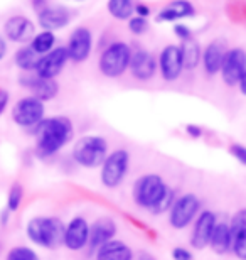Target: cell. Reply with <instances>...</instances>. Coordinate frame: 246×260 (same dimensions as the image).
Returning <instances> with one entry per match:
<instances>
[{
  "label": "cell",
  "instance_id": "obj_1",
  "mask_svg": "<svg viewBox=\"0 0 246 260\" xmlns=\"http://www.w3.org/2000/svg\"><path fill=\"white\" fill-rule=\"evenodd\" d=\"M132 194L133 201L140 208L155 213V215L169 211L175 201L174 191L159 174H144L142 178H138L133 184Z\"/></svg>",
  "mask_w": 246,
  "mask_h": 260
},
{
  "label": "cell",
  "instance_id": "obj_2",
  "mask_svg": "<svg viewBox=\"0 0 246 260\" xmlns=\"http://www.w3.org/2000/svg\"><path fill=\"white\" fill-rule=\"evenodd\" d=\"M73 122L67 117H46L34 128L36 135V152L39 157H51L66 147L73 139Z\"/></svg>",
  "mask_w": 246,
  "mask_h": 260
},
{
  "label": "cell",
  "instance_id": "obj_3",
  "mask_svg": "<svg viewBox=\"0 0 246 260\" xmlns=\"http://www.w3.org/2000/svg\"><path fill=\"white\" fill-rule=\"evenodd\" d=\"M66 225L54 216H34L27 221L25 233L29 240L43 248H57L64 242Z\"/></svg>",
  "mask_w": 246,
  "mask_h": 260
},
{
  "label": "cell",
  "instance_id": "obj_4",
  "mask_svg": "<svg viewBox=\"0 0 246 260\" xmlns=\"http://www.w3.org/2000/svg\"><path fill=\"white\" fill-rule=\"evenodd\" d=\"M73 160L86 169L101 168L108 157V142L101 135H85L73 145Z\"/></svg>",
  "mask_w": 246,
  "mask_h": 260
},
{
  "label": "cell",
  "instance_id": "obj_5",
  "mask_svg": "<svg viewBox=\"0 0 246 260\" xmlns=\"http://www.w3.org/2000/svg\"><path fill=\"white\" fill-rule=\"evenodd\" d=\"M130 169V152L125 149H117L108 154L99 168V181L104 188L115 189L123 183Z\"/></svg>",
  "mask_w": 246,
  "mask_h": 260
},
{
  "label": "cell",
  "instance_id": "obj_6",
  "mask_svg": "<svg viewBox=\"0 0 246 260\" xmlns=\"http://www.w3.org/2000/svg\"><path fill=\"white\" fill-rule=\"evenodd\" d=\"M132 49L127 43H113L99 56L98 66L99 71L107 78H118L130 68V59H132Z\"/></svg>",
  "mask_w": 246,
  "mask_h": 260
},
{
  "label": "cell",
  "instance_id": "obj_7",
  "mask_svg": "<svg viewBox=\"0 0 246 260\" xmlns=\"http://www.w3.org/2000/svg\"><path fill=\"white\" fill-rule=\"evenodd\" d=\"M199 213H201V200L192 193L182 194L175 198L174 205L170 206L169 225L174 230H186L196 221Z\"/></svg>",
  "mask_w": 246,
  "mask_h": 260
},
{
  "label": "cell",
  "instance_id": "obj_8",
  "mask_svg": "<svg viewBox=\"0 0 246 260\" xmlns=\"http://www.w3.org/2000/svg\"><path fill=\"white\" fill-rule=\"evenodd\" d=\"M46 118L44 103L32 95L24 96L12 108V120L22 128H36Z\"/></svg>",
  "mask_w": 246,
  "mask_h": 260
},
{
  "label": "cell",
  "instance_id": "obj_9",
  "mask_svg": "<svg viewBox=\"0 0 246 260\" xmlns=\"http://www.w3.org/2000/svg\"><path fill=\"white\" fill-rule=\"evenodd\" d=\"M216 223H218V218L214 211L204 210L199 213L196 221L192 223V233L189 238V243L194 250H204L206 247H209V242H211Z\"/></svg>",
  "mask_w": 246,
  "mask_h": 260
},
{
  "label": "cell",
  "instance_id": "obj_10",
  "mask_svg": "<svg viewBox=\"0 0 246 260\" xmlns=\"http://www.w3.org/2000/svg\"><path fill=\"white\" fill-rule=\"evenodd\" d=\"M246 71V51L243 48L228 49L221 66V78L228 86H238Z\"/></svg>",
  "mask_w": 246,
  "mask_h": 260
},
{
  "label": "cell",
  "instance_id": "obj_11",
  "mask_svg": "<svg viewBox=\"0 0 246 260\" xmlns=\"http://www.w3.org/2000/svg\"><path fill=\"white\" fill-rule=\"evenodd\" d=\"M157 63H159L160 76L169 83L179 80L182 71H184L181 48L175 44L165 46V48L160 51V56H159V59H157Z\"/></svg>",
  "mask_w": 246,
  "mask_h": 260
},
{
  "label": "cell",
  "instance_id": "obj_12",
  "mask_svg": "<svg viewBox=\"0 0 246 260\" xmlns=\"http://www.w3.org/2000/svg\"><path fill=\"white\" fill-rule=\"evenodd\" d=\"M88 243H90V223L86 221V218L75 216L66 225L62 245L71 252H81L88 247Z\"/></svg>",
  "mask_w": 246,
  "mask_h": 260
},
{
  "label": "cell",
  "instance_id": "obj_13",
  "mask_svg": "<svg viewBox=\"0 0 246 260\" xmlns=\"http://www.w3.org/2000/svg\"><path fill=\"white\" fill-rule=\"evenodd\" d=\"M67 56L73 63H83L90 58L91 49H93V36L91 30L88 27H76L69 36L67 41Z\"/></svg>",
  "mask_w": 246,
  "mask_h": 260
},
{
  "label": "cell",
  "instance_id": "obj_14",
  "mask_svg": "<svg viewBox=\"0 0 246 260\" xmlns=\"http://www.w3.org/2000/svg\"><path fill=\"white\" fill-rule=\"evenodd\" d=\"M5 38L17 44H29L36 36V25L24 15H12L4 24Z\"/></svg>",
  "mask_w": 246,
  "mask_h": 260
},
{
  "label": "cell",
  "instance_id": "obj_15",
  "mask_svg": "<svg viewBox=\"0 0 246 260\" xmlns=\"http://www.w3.org/2000/svg\"><path fill=\"white\" fill-rule=\"evenodd\" d=\"M67 61H69V56H67V49L64 46L54 48L48 54L41 56L39 64L36 68V75L48 78V80H56V76L64 70Z\"/></svg>",
  "mask_w": 246,
  "mask_h": 260
},
{
  "label": "cell",
  "instance_id": "obj_16",
  "mask_svg": "<svg viewBox=\"0 0 246 260\" xmlns=\"http://www.w3.org/2000/svg\"><path fill=\"white\" fill-rule=\"evenodd\" d=\"M20 85L27 88L32 93L34 98H38L41 102H49L59 93V85L56 80H48V78H41L34 73V75H25L20 78Z\"/></svg>",
  "mask_w": 246,
  "mask_h": 260
},
{
  "label": "cell",
  "instance_id": "obj_17",
  "mask_svg": "<svg viewBox=\"0 0 246 260\" xmlns=\"http://www.w3.org/2000/svg\"><path fill=\"white\" fill-rule=\"evenodd\" d=\"M157 68H159V63H157V59L154 58V54L145 49H138L132 54L128 70L132 71V76L135 80L149 81L155 76Z\"/></svg>",
  "mask_w": 246,
  "mask_h": 260
},
{
  "label": "cell",
  "instance_id": "obj_18",
  "mask_svg": "<svg viewBox=\"0 0 246 260\" xmlns=\"http://www.w3.org/2000/svg\"><path fill=\"white\" fill-rule=\"evenodd\" d=\"M117 230V223L112 218H98L96 221H93L90 225V243H88L90 250L96 252L104 243L115 240Z\"/></svg>",
  "mask_w": 246,
  "mask_h": 260
},
{
  "label": "cell",
  "instance_id": "obj_19",
  "mask_svg": "<svg viewBox=\"0 0 246 260\" xmlns=\"http://www.w3.org/2000/svg\"><path fill=\"white\" fill-rule=\"evenodd\" d=\"M226 53H228L226 44L219 39L213 41V43H209L206 48H204L201 61H202L204 71H206L209 76H214L221 71V66H223V61H224Z\"/></svg>",
  "mask_w": 246,
  "mask_h": 260
},
{
  "label": "cell",
  "instance_id": "obj_20",
  "mask_svg": "<svg viewBox=\"0 0 246 260\" xmlns=\"http://www.w3.org/2000/svg\"><path fill=\"white\" fill-rule=\"evenodd\" d=\"M71 20L69 12L64 7H46L41 12H38V22L43 27V30H54L64 29Z\"/></svg>",
  "mask_w": 246,
  "mask_h": 260
},
{
  "label": "cell",
  "instance_id": "obj_21",
  "mask_svg": "<svg viewBox=\"0 0 246 260\" xmlns=\"http://www.w3.org/2000/svg\"><path fill=\"white\" fill-rule=\"evenodd\" d=\"M192 15H194V5L189 0H174L157 14L155 20L157 22H177V20L192 17Z\"/></svg>",
  "mask_w": 246,
  "mask_h": 260
},
{
  "label": "cell",
  "instance_id": "obj_22",
  "mask_svg": "<svg viewBox=\"0 0 246 260\" xmlns=\"http://www.w3.org/2000/svg\"><path fill=\"white\" fill-rule=\"evenodd\" d=\"M231 245H233V233L231 228H229L228 221H218L216 226H214L211 242H209V247L214 253L218 255H224V253L231 252Z\"/></svg>",
  "mask_w": 246,
  "mask_h": 260
},
{
  "label": "cell",
  "instance_id": "obj_23",
  "mask_svg": "<svg viewBox=\"0 0 246 260\" xmlns=\"http://www.w3.org/2000/svg\"><path fill=\"white\" fill-rule=\"evenodd\" d=\"M96 260H133V250L122 240H112L104 243L95 252Z\"/></svg>",
  "mask_w": 246,
  "mask_h": 260
},
{
  "label": "cell",
  "instance_id": "obj_24",
  "mask_svg": "<svg viewBox=\"0 0 246 260\" xmlns=\"http://www.w3.org/2000/svg\"><path fill=\"white\" fill-rule=\"evenodd\" d=\"M179 48L182 54V63H184V70H196L202 59V51L197 41L194 38L182 41Z\"/></svg>",
  "mask_w": 246,
  "mask_h": 260
},
{
  "label": "cell",
  "instance_id": "obj_25",
  "mask_svg": "<svg viewBox=\"0 0 246 260\" xmlns=\"http://www.w3.org/2000/svg\"><path fill=\"white\" fill-rule=\"evenodd\" d=\"M135 0H108L107 9L112 17L118 20H130L135 14Z\"/></svg>",
  "mask_w": 246,
  "mask_h": 260
},
{
  "label": "cell",
  "instance_id": "obj_26",
  "mask_svg": "<svg viewBox=\"0 0 246 260\" xmlns=\"http://www.w3.org/2000/svg\"><path fill=\"white\" fill-rule=\"evenodd\" d=\"M15 64H17L22 71H34L36 73V68L39 64V59L41 56L36 53V51L30 48V46H24V48H20L17 53H15Z\"/></svg>",
  "mask_w": 246,
  "mask_h": 260
},
{
  "label": "cell",
  "instance_id": "obj_27",
  "mask_svg": "<svg viewBox=\"0 0 246 260\" xmlns=\"http://www.w3.org/2000/svg\"><path fill=\"white\" fill-rule=\"evenodd\" d=\"M54 44H56V36H54V32H49V30H41L39 34L34 36V39L30 41L29 46L39 56H44V54H48L49 51L54 49Z\"/></svg>",
  "mask_w": 246,
  "mask_h": 260
},
{
  "label": "cell",
  "instance_id": "obj_28",
  "mask_svg": "<svg viewBox=\"0 0 246 260\" xmlns=\"http://www.w3.org/2000/svg\"><path fill=\"white\" fill-rule=\"evenodd\" d=\"M24 200V188L20 186V183H14L10 186L9 194H7V210L10 213H15L22 205Z\"/></svg>",
  "mask_w": 246,
  "mask_h": 260
},
{
  "label": "cell",
  "instance_id": "obj_29",
  "mask_svg": "<svg viewBox=\"0 0 246 260\" xmlns=\"http://www.w3.org/2000/svg\"><path fill=\"white\" fill-rule=\"evenodd\" d=\"M5 260H41V257L38 255V252H36L34 248L19 245V247L10 248Z\"/></svg>",
  "mask_w": 246,
  "mask_h": 260
},
{
  "label": "cell",
  "instance_id": "obj_30",
  "mask_svg": "<svg viewBox=\"0 0 246 260\" xmlns=\"http://www.w3.org/2000/svg\"><path fill=\"white\" fill-rule=\"evenodd\" d=\"M231 252L239 260H246V228H244V230H241V232H238L236 235L233 237Z\"/></svg>",
  "mask_w": 246,
  "mask_h": 260
},
{
  "label": "cell",
  "instance_id": "obj_31",
  "mask_svg": "<svg viewBox=\"0 0 246 260\" xmlns=\"http://www.w3.org/2000/svg\"><path fill=\"white\" fill-rule=\"evenodd\" d=\"M228 223H229V228H231L233 237L236 235L238 232L244 230V228H246V208H243V210H238L231 216V221H228Z\"/></svg>",
  "mask_w": 246,
  "mask_h": 260
},
{
  "label": "cell",
  "instance_id": "obj_32",
  "mask_svg": "<svg viewBox=\"0 0 246 260\" xmlns=\"http://www.w3.org/2000/svg\"><path fill=\"white\" fill-rule=\"evenodd\" d=\"M128 29H130V32L135 34V36H142V34L147 32L149 22H147V19L135 15V17H132V19L128 20Z\"/></svg>",
  "mask_w": 246,
  "mask_h": 260
},
{
  "label": "cell",
  "instance_id": "obj_33",
  "mask_svg": "<svg viewBox=\"0 0 246 260\" xmlns=\"http://www.w3.org/2000/svg\"><path fill=\"white\" fill-rule=\"evenodd\" d=\"M229 154H231L239 164H243L246 168V147L243 144H238V142L231 144L229 145Z\"/></svg>",
  "mask_w": 246,
  "mask_h": 260
},
{
  "label": "cell",
  "instance_id": "obj_34",
  "mask_svg": "<svg viewBox=\"0 0 246 260\" xmlns=\"http://www.w3.org/2000/svg\"><path fill=\"white\" fill-rule=\"evenodd\" d=\"M172 258L174 260H194V255H192V252L189 248L186 247H175L172 248Z\"/></svg>",
  "mask_w": 246,
  "mask_h": 260
},
{
  "label": "cell",
  "instance_id": "obj_35",
  "mask_svg": "<svg viewBox=\"0 0 246 260\" xmlns=\"http://www.w3.org/2000/svg\"><path fill=\"white\" fill-rule=\"evenodd\" d=\"M174 34L181 39V43H182V41H187V39L192 38L191 29L187 27V25H184V24H175L174 25Z\"/></svg>",
  "mask_w": 246,
  "mask_h": 260
},
{
  "label": "cell",
  "instance_id": "obj_36",
  "mask_svg": "<svg viewBox=\"0 0 246 260\" xmlns=\"http://www.w3.org/2000/svg\"><path fill=\"white\" fill-rule=\"evenodd\" d=\"M9 100H10L9 91H7V90H4V88H0V117H2V115H4V112L7 110Z\"/></svg>",
  "mask_w": 246,
  "mask_h": 260
},
{
  "label": "cell",
  "instance_id": "obj_37",
  "mask_svg": "<svg viewBox=\"0 0 246 260\" xmlns=\"http://www.w3.org/2000/svg\"><path fill=\"white\" fill-rule=\"evenodd\" d=\"M186 132H187V135H189V137L199 139L202 135V128L199 127V125H194V123H191V125L186 127Z\"/></svg>",
  "mask_w": 246,
  "mask_h": 260
},
{
  "label": "cell",
  "instance_id": "obj_38",
  "mask_svg": "<svg viewBox=\"0 0 246 260\" xmlns=\"http://www.w3.org/2000/svg\"><path fill=\"white\" fill-rule=\"evenodd\" d=\"M135 14H137L138 17L147 19L150 15V7H149V5H145V4H137V5H135Z\"/></svg>",
  "mask_w": 246,
  "mask_h": 260
},
{
  "label": "cell",
  "instance_id": "obj_39",
  "mask_svg": "<svg viewBox=\"0 0 246 260\" xmlns=\"http://www.w3.org/2000/svg\"><path fill=\"white\" fill-rule=\"evenodd\" d=\"M5 54H7V43H5V39L0 36V59H4Z\"/></svg>",
  "mask_w": 246,
  "mask_h": 260
},
{
  "label": "cell",
  "instance_id": "obj_40",
  "mask_svg": "<svg viewBox=\"0 0 246 260\" xmlns=\"http://www.w3.org/2000/svg\"><path fill=\"white\" fill-rule=\"evenodd\" d=\"M238 88H239V91H241V95L246 96V71H244L243 78H241V80H239V83H238Z\"/></svg>",
  "mask_w": 246,
  "mask_h": 260
},
{
  "label": "cell",
  "instance_id": "obj_41",
  "mask_svg": "<svg viewBox=\"0 0 246 260\" xmlns=\"http://www.w3.org/2000/svg\"><path fill=\"white\" fill-rule=\"evenodd\" d=\"M9 215H10V211L7 210V208L0 213V223H2V225H7V223H9Z\"/></svg>",
  "mask_w": 246,
  "mask_h": 260
},
{
  "label": "cell",
  "instance_id": "obj_42",
  "mask_svg": "<svg viewBox=\"0 0 246 260\" xmlns=\"http://www.w3.org/2000/svg\"><path fill=\"white\" fill-rule=\"evenodd\" d=\"M133 260H155L152 255H149V253H142L140 257H137V258H133Z\"/></svg>",
  "mask_w": 246,
  "mask_h": 260
},
{
  "label": "cell",
  "instance_id": "obj_43",
  "mask_svg": "<svg viewBox=\"0 0 246 260\" xmlns=\"http://www.w3.org/2000/svg\"><path fill=\"white\" fill-rule=\"evenodd\" d=\"M75 2H83V0H75Z\"/></svg>",
  "mask_w": 246,
  "mask_h": 260
}]
</instances>
